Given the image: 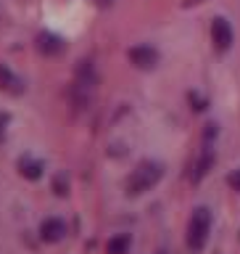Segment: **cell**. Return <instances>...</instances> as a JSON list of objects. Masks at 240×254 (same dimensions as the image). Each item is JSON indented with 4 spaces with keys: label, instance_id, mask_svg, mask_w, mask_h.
<instances>
[{
    "label": "cell",
    "instance_id": "obj_4",
    "mask_svg": "<svg viewBox=\"0 0 240 254\" xmlns=\"http://www.w3.org/2000/svg\"><path fill=\"white\" fill-rule=\"evenodd\" d=\"M130 59H132L135 66H140V69H153L158 64V53H156V48H150V45H138L130 51Z\"/></svg>",
    "mask_w": 240,
    "mask_h": 254
},
{
    "label": "cell",
    "instance_id": "obj_3",
    "mask_svg": "<svg viewBox=\"0 0 240 254\" xmlns=\"http://www.w3.org/2000/svg\"><path fill=\"white\" fill-rule=\"evenodd\" d=\"M211 43L219 53L230 51V45H233V27H230V21L222 19V16H217V19L211 21Z\"/></svg>",
    "mask_w": 240,
    "mask_h": 254
},
{
    "label": "cell",
    "instance_id": "obj_7",
    "mask_svg": "<svg viewBox=\"0 0 240 254\" xmlns=\"http://www.w3.org/2000/svg\"><path fill=\"white\" fill-rule=\"evenodd\" d=\"M230 186H233V188H238V190H240V170H235L233 175H230Z\"/></svg>",
    "mask_w": 240,
    "mask_h": 254
},
{
    "label": "cell",
    "instance_id": "obj_2",
    "mask_svg": "<svg viewBox=\"0 0 240 254\" xmlns=\"http://www.w3.org/2000/svg\"><path fill=\"white\" fill-rule=\"evenodd\" d=\"M164 178V167L158 162H143L135 167V172L130 175V183H127V190L132 196H140L150 190L153 186H158V180Z\"/></svg>",
    "mask_w": 240,
    "mask_h": 254
},
{
    "label": "cell",
    "instance_id": "obj_1",
    "mask_svg": "<svg viewBox=\"0 0 240 254\" xmlns=\"http://www.w3.org/2000/svg\"><path fill=\"white\" fill-rule=\"evenodd\" d=\"M209 233H211V212L206 209V206H198L188 220L185 241L193 252H201L206 246V241H209Z\"/></svg>",
    "mask_w": 240,
    "mask_h": 254
},
{
    "label": "cell",
    "instance_id": "obj_5",
    "mask_svg": "<svg viewBox=\"0 0 240 254\" xmlns=\"http://www.w3.org/2000/svg\"><path fill=\"white\" fill-rule=\"evenodd\" d=\"M40 236H43V241H61L63 236H66V222L58 220V217H48L43 225H40Z\"/></svg>",
    "mask_w": 240,
    "mask_h": 254
},
{
    "label": "cell",
    "instance_id": "obj_6",
    "mask_svg": "<svg viewBox=\"0 0 240 254\" xmlns=\"http://www.w3.org/2000/svg\"><path fill=\"white\" fill-rule=\"evenodd\" d=\"M130 244H132V238L127 236V233H122V236H114V238L108 241L106 252H108V254H127V252H130Z\"/></svg>",
    "mask_w": 240,
    "mask_h": 254
}]
</instances>
